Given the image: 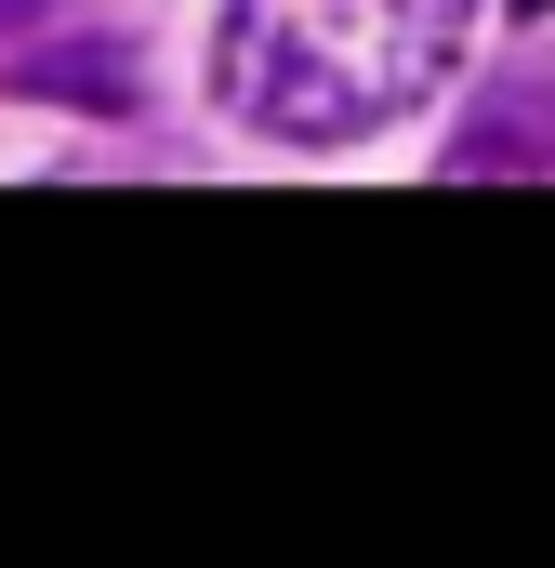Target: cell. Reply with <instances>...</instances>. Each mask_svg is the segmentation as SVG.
<instances>
[{
  "mask_svg": "<svg viewBox=\"0 0 555 568\" xmlns=\"http://www.w3.org/2000/svg\"><path fill=\"white\" fill-rule=\"evenodd\" d=\"M476 0H225L212 93L278 145H357L463 67Z\"/></svg>",
  "mask_w": 555,
  "mask_h": 568,
  "instance_id": "6da1fadb",
  "label": "cell"
},
{
  "mask_svg": "<svg viewBox=\"0 0 555 568\" xmlns=\"http://www.w3.org/2000/svg\"><path fill=\"white\" fill-rule=\"evenodd\" d=\"M0 13H40V0H0Z\"/></svg>",
  "mask_w": 555,
  "mask_h": 568,
  "instance_id": "7a4b0ae2",
  "label": "cell"
},
{
  "mask_svg": "<svg viewBox=\"0 0 555 568\" xmlns=\"http://www.w3.org/2000/svg\"><path fill=\"white\" fill-rule=\"evenodd\" d=\"M516 13H543V0H516Z\"/></svg>",
  "mask_w": 555,
  "mask_h": 568,
  "instance_id": "3957f363",
  "label": "cell"
}]
</instances>
